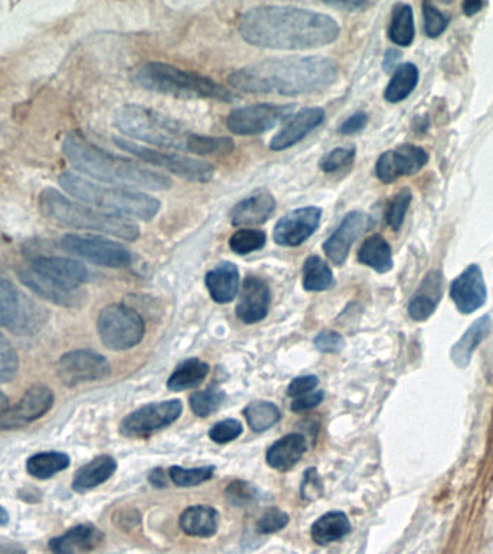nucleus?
Masks as SVG:
<instances>
[{
    "label": "nucleus",
    "instance_id": "obj_61",
    "mask_svg": "<svg viewBox=\"0 0 493 554\" xmlns=\"http://www.w3.org/2000/svg\"><path fill=\"white\" fill-rule=\"evenodd\" d=\"M5 409H8V397L0 391V412Z\"/></svg>",
    "mask_w": 493,
    "mask_h": 554
},
{
    "label": "nucleus",
    "instance_id": "obj_2",
    "mask_svg": "<svg viewBox=\"0 0 493 554\" xmlns=\"http://www.w3.org/2000/svg\"><path fill=\"white\" fill-rule=\"evenodd\" d=\"M339 77V67L326 57H286L247 65L234 71L228 83L250 94L303 96L331 89Z\"/></svg>",
    "mask_w": 493,
    "mask_h": 554
},
{
    "label": "nucleus",
    "instance_id": "obj_53",
    "mask_svg": "<svg viewBox=\"0 0 493 554\" xmlns=\"http://www.w3.org/2000/svg\"><path fill=\"white\" fill-rule=\"evenodd\" d=\"M325 399V394L323 391H310L308 394H303V396L296 397L293 400L292 406L290 409L293 412H305V410L313 409V407H318L319 404Z\"/></svg>",
    "mask_w": 493,
    "mask_h": 554
},
{
    "label": "nucleus",
    "instance_id": "obj_37",
    "mask_svg": "<svg viewBox=\"0 0 493 554\" xmlns=\"http://www.w3.org/2000/svg\"><path fill=\"white\" fill-rule=\"evenodd\" d=\"M70 466V456L62 452H41L31 456L26 464L29 474L38 479H48Z\"/></svg>",
    "mask_w": 493,
    "mask_h": 554
},
{
    "label": "nucleus",
    "instance_id": "obj_39",
    "mask_svg": "<svg viewBox=\"0 0 493 554\" xmlns=\"http://www.w3.org/2000/svg\"><path fill=\"white\" fill-rule=\"evenodd\" d=\"M244 416H246L248 426L254 432L259 433L273 428L282 417L280 410L273 403L263 402V400L248 404L244 410Z\"/></svg>",
    "mask_w": 493,
    "mask_h": 554
},
{
    "label": "nucleus",
    "instance_id": "obj_4",
    "mask_svg": "<svg viewBox=\"0 0 493 554\" xmlns=\"http://www.w3.org/2000/svg\"><path fill=\"white\" fill-rule=\"evenodd\" d=\"M114 126L129 138L172 151L210 155V136L197 135L165 114L139 104H126L114 114Z\"/></svg>",
    "mask_w": 493,
    "mask_h": 554
},
{
    "label": "nucleus",
    "instance_id": "obj_55",
    "mask_svg": "<svg viewBox=\"0 0 493 554\" xmlns=\"http://www.w3.org/2000/svg\"><path fill=\"white\" fill-rule=\"evenodd\" d=\"M326 5L331 6V8L342 9L346 12H357L361 9L368 8L370 3L367 2H329Z\"/></svg>",
    "mask_w": 493,
    "mask_h": 554
},
{
    "label": "nucleus",
    "instance_id": "obj_56",
    "mask_svg": "<svg viewBox=\"0 0 493 554\" xmlns=\"http://www.w3.org/2000/svg\"><path fill=\"white\" fill-rule=\"evenodd\" d=\"M401 58V52L394 50V48H391V50H388L385 52L384 57V70L385 71H393L394 68L397 70V64L398 61H400Z\"/></svg>",
    "mask_w": 493,
    "mask_h": 554
},
{
    "label": "nucleus",
    "instance_id": "obj_11",
    "mask_svg": "<svg viewBox=\"0 0 493 554\" xmlns=\"http://www.w3.org/2000/svg\"><path fill=\"white\" fill-rule=\"evenodd\" d=\"M61 249L97 266L120 269L132 262V253L117 241L93 234H65Z\"/></svg>",
    "mask_w": 493,
    "mask_h": 554
},
{
    "label": "nucleus",
    "instance_id": "obj_34",
    "mask_svg": "<svg viewBox=\"0 0 493 554\" xmlns=\"http://www.w3.org/2000/svg\"><path fill=\"white\" fill-rule=\"evenodd\" d=\"M419 80L420 73L416 65L411 63L398 65L384 91V99L388 103H400V101L406 100L416 90Z\"/></svg>",
    "mask_w": 493,
    "mask_h": 554
},
{
    "label": "nucleus",
    "instance_id": "obj_29",
    "mask_svg": "<svg viewBox=\"0 0 493 554\" xmlns=\"http://www.w3.org/2000/svg\"><path fill=\"white\" fill-rule=\"evenodd\" d=\"M179 524L188 536L208 539L217 533L220 516L215 508L208 505H195L182 513Z\"/></svg>",
    "mask_w": 493,
    "mask_h": 554
},
{
    "label": "nucleus",
    "instance_id": "obj_31",
    "mask_svg": "<svg viewBox=\"0 0 493 554\" xmlns=\"http://www.w3.org/2000/svg\"><path fill=\"white\" fill-rule=\"evenodd\" d=\"M116 469L117 462L109 455H101L99 458L93 459L75 474L74 491L87 492L94 490V488L109 481Z\"/></svg>",
    "mask_w": 493,
    "mask_h": 554
},
{
    "label": "nucleus",
    "instance_id": "obj_12",
    "mask_svg": "<svg viewBox=\"0 0 493 554\" xmlns=\"http://www.w3.org/2000/svg\"><path fill=\"white\" fill-rule=\"evenodd\" d=\"M295 107L290 104L261 103L240 107L230 113L227 127L238 136L263 135L292 117Z\"/></svg>",
    "mask_w": 493,
    "mask_h": 554
},
{
    "label": "nucleus",
    "instance_id": "obj_23",
    "mask_svg": "<svg viewBox=\"0 0 493 554\" xmlns=\"http://www.w3.org/2000/svg\"><path fill=\"white\" fill-rule=\"evenodd\" d=\"M270 289L261 277L248 276L241 289L237 316L244 324H256L269 314Z\"/></svg>",
    "mask_w": 493,
    "mask_h": 554
},
{
    "label": "nucleus",
    "instance_id": "obj_43",
    "mask_svg": "<svg viewBox=\"0 0 493 554\" xmlns=\"http://www.w3.org/2000/svg\"><path fill=\"white\" fill-rule=\"evenodd\" d=\"M411 201H413V194H411L410 189L404 188L395 195L390 205H388L385 220L394 231L400 230L403 226Z\"/></svg>",
    "mask_w": 493,
    "mask_h": 554
},
{
    "label": "nucleus",
    "instance_id": "obj_14",
    "mask_svg": "<svg viewBox=\"0 0 493 554\" xmlns=\"http://www.w3.org/2000/svg\"><path fill=\"white\" fill-rule=\"evenodd\" d=\"M182 410L184 407L179 400L148 404V406L140 407L136 412L130 413L120 425V432L129 438L148 436L149 433L166 428L176 422L182 415Z\"/></svg>",
    "mask_w": 493,
    "mask_h": 554
},
{
    "label": "nucleus",
    "instance_id": "obj_17",
    "mask_svg": "<svg viewBox=\"0 0 493 554\" xmlns=\"http://www.w3.org/2000/svg\"><path fill=\"white\" fill-rule=\"evenodd\" d=\"M322 220V210L318 207L297 208L277 221L273 239L279 246L297 247L305 243L318 230Z\"/></svg>",
    "mask_w": 493,
    "mask_h": 554
},
{
    "label": "nucleus",
    "instance_id": "obj_52",
    "mask_svg": "<svg viewBox=\"0 0 493 554\" xmlns=\"http://www.w3.org/2000/svg\"><path fill=\"white\" fill-rule=\"evenodd\" d=\"M318 384L319 378L316 376L297 377L287 387V394L290 397H300L315 390Z\"/></svg>",
    "mask_w": 493,
    "mask_h": 554
},
{
    "label": "nucleus",
    "instance_id": "obj_38",
    "mask_svg": "<svg viewBox=\"0 0 493 554\" xmlns=\"http://www.w3.org/2000/svg\"><path fill=\"white\" fill-rule=\"evenodd\" d=\"M333 286L331 267L319 256H310L303 266V288L309 292H323Z\"/></svg>",
    "mask_w": 493,
    "mask_h": 554
},
{
    "label": "nucleus",
    "instance_id": "obj_21",
    "mask_svg": "<svg viewBox=\"0 0 493 554\" xmlns=\"http://www.w3.org/2000/svg\"><path fill=\"white\" fill-rule=\"evenodd\" d=\"M28 266L70 289H81V285L87 282V267L68 257L38 256Z\"/></svg>",
    "mask_w": 493,
    "mask_h": 554
},
{
    "label": "nucleus",
    "instance_id": "obj_3",
    "mask_svg": "<svg viewBox=\"0 0 493 554\" xmlns=\"http://www.w3.org/2000/svg\"><path fill=\"white\" fill-rule=\"evenodd\" d=\"M62 151L78 172L96 181L149 191H166L173 185L172 179L161 172L104 151L78 132H70L65 136Z\"/></svg>",
    "mask_w": 493,
    "mask_h": 554
},
{
    "label": "nucleus",
    "instance_id": "obj_57",
    "mask_svg": "<svg viewBox=\"0 0 493 554\" xmlns=\"http://www.w3.org/2000/svg\"><path fill=\"white\" fill-rule=\"evenodd\" d=\"M483 6H485L483 2H478V0H468V2L463 3V12L466 16H473L481 12Z\"/></svg>",
    "mask_w": 493,
    "mask_h": 554
},
{
    "label": "nucleus",
    "instance_id": "obj_36",
    "mask_svg": "<svg viewBox=\"0 0 493 554\" xmlns=\"http://www.w3.org/2000/svg\"><path fill=\"white\" fill-rule=\"evenodd\" d=\"M208 373H210V366L207 363L198 358H189L173 371L168 380V389L172 391L194 389L207 378Z\"/></svg>",
    "mask_w": 493,
    "mask_h": 554
},
{
    "label": "nucleus",
    "instance_id": "obj_44",
    "mask_svg": "<svg viewBox=\"0 0 493 554\" xmlns=\"http://www.w3.org/2000/svg\"><path fill=\"white\" fill-rule=\"evenodd\" d=\"M19 370V358L8 338L0 332V383H9Z\"/></svg>",
    "mask_w": 493,
    "mask_h": 554
},
{
    "label": "nucleus",
    "instance_id": "obj_47",
    "mask_svg": "<svg viewBox=\"0 0 493 554\" xmlns=\"http://www.w3.org/2000/svg\"><path fill=\"white\" fill-rule=\"evenodd\" d=\"M289 524V516L279 508H269L266 513L259 518L257 523V530L261 534L277 533V531L283 530L284 527Z\"/></svg>",
    "mask_w": 493,
    "mask_h": 554
},
{
    "label": "nucleus",
    "instance_id": "obj_5",
    "mask_svg": "<svg viewBox=\"0 0 493 554\" xmlns=\"http://www.w3.org/2000/svg\"><path fill=\"white\" fill-rule=\"evenodd\" d=\"M42 214L58 226L75 230L99 231L117 239L135 241L139 239L140 228L122 215L104 213L65 197L54 188H47L39 195Z\"/></svg>",
    "mask_w": 493,
    "mask_h": 554
},
{
    "label": "nucleus",
    "instance_id": "obj_22",
    "mask_svg": "<svg viewBox=\"0 0 493 554\" xmlns=\"http://www.w3.org/2000/svg\"><path fill=\"white\" fill-rule=\"evenodd\" d=\"M325 120V112L321 107H309L300 110L286 126L277 133L270 142V149L274 152L286 151L297 143L302 142L310 132L321 126Z\"/></svg>",
    "mask_w": 493,
    "mask_h": 554
},
{
    "label": "nucleus",
    "instance_id": "obj_49",
    "mask_svg": "<svg viewBox=\"0 0 493 554\" xmlns=\"http://www.w3.org/2000/svg\"><path fill=\"white\" fill-rule=\"evenodd\" d=\"M243 433V425H241L238 420L235 419H227L222 420V422L217 423V425L214 426L210 430V438L215 443H220V445H224V443H228L231 441H234V439H237L238 436Z\"/></svg>",
    "mask_w": 493,
    "mask_h": 554
},
{
    "label": "nucleus",
    "instance_id": "obj_7",
    "mask_svg": "<svg viewBox=\"0 0 493 554\" xmlns=\"http://www.w3.org/2000/svg\"><path fill=\"white\" fill-rule=\"evenodd\" d=\"M135 81L142 89L162 96L185 100H218L231 103L237 99L234 93L215 83L210 77L194 71L182 70L165 63L143 65L135 74Z\"/></svg>",
    "mask_w": 493,
    "mask_h": 554
},
{
    "label": "nucleus",
    "instance_id": "obj_45",
    "mask_svg": "<svg viewBox=\"0 0 493 554\" xmlns=\"http://www.w3.org/2000/svg\"><path fill=\"white\" fill-rule=\"evenodd\" d=\"M424 32L427 37L437 38L446 31L449 26V16L444 15L433 3H423Z\"/></svg>",
    "mask_w": 493,
    "mask_h": 554
},
{
    "label": "nucleus",
    "instance_id": "obj_13",
    "mask_svg": "<svg viewBox=\"0 0 493 554\" xmlns=\"http://www.w3.org/2000/svg\"><path fill=\"white\" fill-rule=\"evenodd\" d=\"M109 361L90 350L71 351L58 361L57 374L62 384L75 387L88 381L103 380L110 376Z\"/></svg>",
    "mask_w": 493,
    "mask_h": 554
},
{
    "label": "nucleus",
    "instance_id": "obj_9",
    "mask_svg": "<svg viewBox=\"0 0 493 554\" xmlns=\"http://www.w3.org/2000/svg\"><path fill=\"white\" fill-rule=\"evenodd\" d=\"M113 142L116 143L117 148L129 152L130 155L136 156L140 161L165 169V171L171 172V174L185 179V181L205 184V182H210L214 178V166L201 161V159L191 158V156L181 155V153L155 151V149L148 148V146L137 145V143L126 139L114 138Z\"/></svg>",
    "mask_w": 493,
    "mask_h": 554
},
{
    "label": "nucleus",
    "instance_id": "obj_58",
    "mask_svg": "<svg viewBox=\"0 0 493 554\" xmlns=\"http://www.w3.org/2000/svg\"><path fill=\"white\" fill-rule=\"evenodd\" d=\"M24 547L19 544H0V554H25Z\"/></svg>",
    "mask_w": 493,
    "mask_h": 554
},
{
    "label": "nucleus",
    "instance_id": "obj_26",
    "mask_svg": "<svg viewBox=\"0 0 493 554\" xmlns=\"http://www.w3.org/2000/svg\"><path fill=\"white\" fill-rule=\"evenodd\" d=\"M103 533L91 524H81L73 527L50 542V550L54 554H84L99 547L103 543Z\"/></svg>",
    "mask_w": 493,
    "mask_h": 554
},
{
    "label": "nucleus",
    "instance_id": "obj_28",
    "mask_svg": "<svg viewBox=\"0 0 493 554\" xmlns=\"http://www.w3.org/2000/svg\"><path fill=\"white\" fill-rule=\"evenodd\" d=\"M306 452V441L299 433L284 436L267 451V464L277 471H290Z\"/></svg>",
    "mask_w": 493,
    "mask_h": 554
},
{
    "label": "nucleus",
    "instance_id": "obj_8",
    "mask_svg": "<svg viewBox=\"0 0 493 554\" xmlns=\"http://www.w3.org/2000/svg\"><path fill=\"white\" fill-rule=\"evenodd\" d=\"M45 312L39 303L0 276V327L16 335H32L44 327Z\"/></svg>",
    "mask_w": 493,
    "mask_h": 554
},
{
    "label": "nucleus",
    "instance_id": "obj_35",
    "mask_svg": "<svg viewBox=\"0 0 493 554\" xmlns=\"http://www.w3.org/2000/svg\"><path fill=\"white\" fill-rule=\"evenodd\" d=\"M416 37L413 8L407 3H395L388 38L398 47H410Z\"/></svg>",
    "mask_w": 493,
    "mask_h": 554
},
{
    "label": "nucleus",
    "instance_id": "obj_42",
    "mask_svg": "<svg viewBox=\"0 0 493 554\" xmlns=\"http://www.w3.org/2000/svg\"><path fill=\"white\" fill-rule=\"evenodd\" d=\"M214 466H202V468L185 469L182 466H172L169 469V477L178 487H197L202 482L210 481L214 477Z\"/></svg>",
    "mask_w": 493,
    "mask_h": 554
},
{
    "label": "nucleus",
    "instance_id": "obj_25",
    "mask_svg": "<svg viewBox=\"0 0 493 554\" xmlns=\"http://www.w3.org/2000/svg\"><path fill=\"white\" fill-rule=\"evenodd\" d=\"M443 295V275L432 270L424 277L416 295L408 303V315L413 321H427L436 312Z\"/></svg>",
    "mask_w": 493,
    "mask_h": 554
},
{
    "label": "nucleus",
    "instance_id": "obj_40",
    "mask_svg": "<svg viewBox=\"0 0 493 554\" xmlns=\"http://www.w3.org/2000/svg\"><path fill=\"white\" fill-rule=\"evenodd\" d=\"M224 400V391L218 389L217 386H211L208 387L207 390L192 393V396L189 397V404H191L192 412H194L195 415L199 417H208L220 409Z\"/></svg>",
    "mask_w": 493,
    "mask_h": 554
},
{
    "label": "nucleus",
    "instance_id": "obj_46",
    "mask_svg": "<svg viewBox=\"0 0 493 554\" xmlns=\"http://www.w3.org/2000/svg\"><path fill=\"white\" fill-rule=\"evenodd\" d=\"M355 148H336L332 152L326 153L321 159V169L326 174L339 171L349 164H352L355 158Z\"/></svg>",
    "mask_w": 493,
    "mask_h": 554
},
{
    "label": "nucleus",
    "instance_id": "obj_20",
    "mask_svg": "<svg viewBox=\"0 0 493 554\" xmlns=\"http://www.w3.org/2000/svg\"><path fill=\"white\" fill-rule=\"evenodd\" d=\"M18 276L26 288L37 293L39 298L55 303V305L64 306V308H77L84 301L83 290L67 288V286L50 279V277L35 272L28 265L19 270Z\"/></svg>",
    "mask_w": 493,
    "mask_h": 554
},
{
    "label": "nucleus",
    "instance_id": "obj_24",
    "mask_svg": "<svg viewBox=\"0 0 493 554\" xmlns=\"http://www.w3.org/2000/svg\"><path fill=\"white\" fill-rule=\"evenodd\" d=\"M276 205L269 189H257L235 205L231 213V224L234 227L260 226L272 217Z\"/></svg>",
    "mask_w": 493,
    "mask_h": 554
},
{
    "label": "nucleus",
    "instance_id": "obj_50",
    "mask_svg": "<svg viewBox=\"0 0 493 554\" xmlns=\"http://www.w3.org/2000/svg\"><path fill=\"white\" fill-rule=\"evenodd\" d=\"M315 345L321 353L336 354L344 350L345 340L338 332L322 331L321 334L315 338Z\"/></svg>",
    "mask_w": 493,
    "mask_h": 554
},
{
    "label": "nucleus",
    "instance_id": "obj_60",
    "mask_svg": "<svg viewBox=\"0 0 493 554\" xmlns=\"http://www.w3.org/2000/svg\"><path fill=\"white\" fill-rule=\"evenodd\" d=\"M9 523V514L5 508L0 505V527L6 526Z\"/></svg>",
    "mask_w": 493,
    "mask_h": 554
},
{
    "label": "nucleus",
    "instance_id": "obj_10",
    "mask_svg": "<svg viewBox=\"0 0 493 554\" xmlns=\"http://www.w3.org/2000/svg\"><path fill=\"white\" fill-rule=\"evenodd\" d=\"M97 331L101 342L110 350H130L145 337V321L135 309L114 303L101 309Z\"/></svg>",
    "mask_w": 493,
    "mask_h": 554
},
{
    "label": "nucleus",
    "instance_id": "obj_18",
    "mask_svg": "<svg viewBox=\"0 0 493 554\" xmlns=\"http://www.w3.org/2000/svg\"><path fill=\"white\" fill-rule=\"evenodd\" d=\"M450 298L462 314L478 311L488 299L485 279L481 267L470 265L453 280L450 285Z\"/></svg>",
    "mask_w": 493,
    "mask_h": 554
},
{
    "label": "nucleus",
    "instance_id": "obj_19",
    "mask_svg": "<svg viewBox=\"0 0 493 554\" xmlns=\"http://www.w3.org/2000/svg\"><path fill=\"white\" fill-rule=\"evenodd\" d=\"M368 226V217L362 211H352L342 220L341 226L323 244V252L333 265L342 266L348 259L355 241Z\"/></svg>",
    "mask_w": 493,
    "mask_h": 554
},
{
    "label": "nucleus",
    "instance_id": "obj_51",
    "mask_svg": "<svg viewBox=\"0 0 493 554\" xmlns=\"http://www.w3.org/2000/svg\"><path fill=\"white\" fill-rule=\"evenodd\" d=\"M323 494V487L321 478H319L318 472L316 469H308L305 474V479H303L302 484V497L306 500H318L319 497Z\"/></svg>",
    "mask_w": 493,
    "mask_h": 554
},
{
    "label": "nucleus",
    "instance_id": "obj_16",
    "mask_svg": "<svg viewBox=\"0 0 493 554\" xmlns=\"http://www.w3.org/2000/svg\"><path fill=\"white\" fill-rule=\"evenodd\" d=\"M429 162V153L416 145H401L383 153L375 165V174L384 184L417 174Z\"/></svg>",
    "mask_w": 493,
    "mask_h": 554
},
{
    "label": "nucleus",
    "instance_id": "obj_33",
    "mask_svg": "<svg viewBox=\"0 0 493 554\" xmlns=\"http://www.w3.org/2000/svg\"><path fill=\"white\" fill-rule=\"evenodd\" d=\"M351 530V521L346 514L341 511H331L313 524L312 540L319 546H328V544L344 539L351 533Z\"/></svg>",
    "mask_w": 493,
    "mask_h": 554
},
{
    "label": "nucleus",
    "instance_id": "obj_15",
    "mask_svg": "<svg viewBox=\"0 0 493 554\" xmlns=\"http://www.w3.org/2000/svg\"><path fill=\"white\" fill-rule=\"evenodd\" d=\"M54 404V393L50 387L37 384L26 391L15 406L0 412V430L19 429L47 415Z\"/></svg>",
    "mask_w": 493,
    "mask_h": 554
},
{
    "label": "nucleus",
    "instance_id": "obj_27",
    "mask_svg": "<svg viewBox=\"0 0 493 554\" xmlns=\"http://www.w3.org/2000/svg\"><path fill=\"white\" fill-rule=\"evenodd\" d=\"M205 285L211 298L217 303H230L235 298L240 285V272L231 262L220 263L208 272Z\"/></svg>",
    "mask_w": 493,
    "mask_h": 554
},
{
    "label": "nucleus",
    "instance_id": "obj_59",
    "mask_svg": "<svg viewBox=\"0 0 493 554\" xmlns=\"http://www.w3.org/2000/svg\"><path fill=\"white\" fill-rule=\"evenodd\" d=\"M150 482L156 485V487H165V475L162 474V469H156V471L152 472V475H150Z\"/></svg>",
    "mask_w": 493,
    "mask_h": 554
},
{
    "label": "nucleus",
    "instance_id": "obj_6",
    "mask_svg": "<svg viewBox=\"0 0 493 554\" xmlns=\"http://www.w3.org/2000/svg\"><path fill=\"white\" fill-rule=\"evenodd\" d=\"M60 185L77 200L100 208L104 213L149 221L161 210V202L145 192L132 188L107 187L90 179L78 177L71 172H64L61 175Z\"/></svg>",
    "mask_w": 493,
    "mask_h": 554
},
{
    "label": "nucleus",
    "instance_id": "obj_48",
    "mask_svg": "<svg viewBox=\"0 0 493 554\" xmlns=\"http://www.w3.org/2000/svg\"><path fill=\"white\" fill-rule=\"evenodd\" d=\"M225 494H227L228 501L231 504L243 507V505L253 503L256 500L257 490L248 482L234 481L228 485Z\"/></svg>",
    "mask_w": 493,
    "mask_h": 554
},
{
    "label": "nucleus",
    "instance_id": "obj_1",
    "mask_svg": "<svg viewBox=\"0 0 493 554\" xmlns=\"http://www.w3.org/2000/svg\"><path fill=\"white\" fill-rule=\"evenodd\" d=\"M238 31L254 47L282 51L326 47L341 35L332 16L296 6L274 5L248 9L238 22Z\"/></svg>",
    "mask_w": 493,
    "mask_h": 554
},
{
    "label": "nucleus",
    "instance_id": "obj_32",
    "mask_svg": "<svg viewBox=\"0 0 493 554\" xmlns=\"http://www.w3.org/2000/svg\"><path fill=\"white\" fill-rule=\"evenodd\" d=\"M358 260L378 273H388L394 266L393 250L380 234H374L362 243Z\"/></svg>",
    "mask_w": 493,
    "mask_h": 554
},
{
    "label": "nucleus",
    "instance_id": "obj_41",
    "mask_svg": "<svg viewBox=\"0 0 493 554\" xmlns=\"http://www.w3.org/2000/svg\"><path fill=\"white\" fill-rule=\"evenodd\" d=\"M266 243L267 236L264 231L243 228V230L235 231L231 236L230 249L238 256H246V254L263 249Z\"/></svg>",
    "mask_w": 493,
    "mask_h": 554
},
{
    "label": "nucleus",
    "instance_id": "obj_54",
    "mask_svg": "<svg viewBox=\"0 0 493 554\" xmlns=\"http://www.w3.org/2000/svg\"><path fill=\"white\" fill-rule=\"evenodd\" d=\"M368 125V114L364 112H358L352 114L351 117L345 120L339 127V132L345 136L357 135L362 132Z\"/></svg>",
    "mask_w": 493,
    "mask_h": 554
},
{
    "label": "nucleus",
    "instance_id": "obj_30",
    "mask_svg": "<svg viewBox=\"0 0 493 554\" xmlns=\"http://www.w3.org/2000/svg\"><path fill=\"white\" fill-rule=\"evenodd\" d=\"M491 329L492 319L489 315L482 316L478 321L473 322L472 327L463 334V337L453 347L452 354H450L452 355L453 363L460 368L468 366L476 348L488 337Z\"/></svg>",
    "mask_w": 493,
    "mask_h": 554
}]
</instances>
